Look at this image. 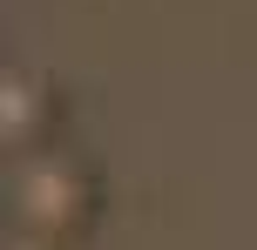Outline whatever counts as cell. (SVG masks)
<instances>
[{
  "label": "cell",
  "instance_id": "cell-3",
  "mask_svg": "<svg viewBox=\"0 0 257 250\" xmlns=\"http://www.w3.org/2000/svg\"><path fill=\"white\" fill-rule=\"evenodd\" d=\"M7 250H61V243H41V237H7Z\"/></svg>",
  "mask_w": 257,
  "mask_h": 250
},
{
  "label": "cell",
  "instance_id": "cell-2",
  "mask_svg": "<svg viewBox=\"0 0 257 250\" xmlns=\"http://www.w3.org/2000/svg\"><path fill=\"white\" fill-rule=\"evenodd\" d=\"M54 122H61L54 81L41 68H7L0 75V142H7V162L54 149Z\"/></svg>",
  "mask_w": 257,
  "mask_h": 250
},
{
  "label": "cell",
  "instance_id": "cell-1",
  "mask_svg": "<svg viewBox=\"0 0 257 250\" xmlns=\"http://www.w3.org/2000/svg\"><path fill=\"white\" fill-rule=\"evenodd\" d=\"M102 210V176L81 149L54 142L41 156L7 162V237H41V243H75Z\"/></svg>",
  "mask_w": 257,
  "mask_h": 250
}]
</instances>
